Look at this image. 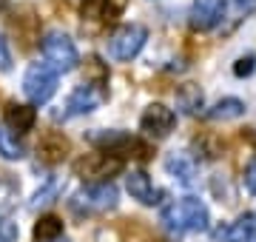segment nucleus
<instances>
[{
    "mask_svg": "<svg viewBox=\"0 0 256 242\" xmlns=\"http://www.w3.org/2000/svg\"><path fill=\"white\" fill-rule=\"evenodd\" d=\"M57 72L43 60V63H32L23 74V94H26L32 106H43L54 97L57 92Z\"/></svg>",
    "mask_w": 256,
    "mask_h": 242,
    "instance_id": "nucleus-4",
    "label": "nucleus"
},
{
    "mask_svg": "<svg viewBox=\"0 0 256 242\" xmlns=\"http://www.w3.org/2000/svg\"><path fill=\"white\" fill-rule=\"evenodd\" d=\"M0 157L9 160V162H18V160L26 157V146L18 137V131H12L6 122L0 126Z\"/></svg>",
    "mask_w": 256,
    "mask_h": 242,
    "instance_id": "nucleus-16",
    "label": "nucleus"
},
{
    "mask_svg": "<svg viewBox=\"0 0 256 242\" xmlns=\"http://www.w3.org/2000/svg\"><path fill=\"white\" fill-rule=\"evenodd\" d=\"M106 97H108V92H106L102 80H100V83H82V86H77V88L68 94V100H66L63 112L57 114V117L68 120V117H82V114H92V112H97L102 102H106Z\"/></svg>",
    "mask_w": 256,
    "mask_h": 242,
    "instance_id": "nucleus-6",
    "label": "nucleus"
},
{
    "mask_svg": "<svg viewBox=\"0 0 256 242\" xmlns=\"http://www.w3.org/2000/svg\"><path fill=\"white\" fill-rule=\"evenodd\" d=\"M3 6H6V0H0V9H3Z\"/></svg>",
    "mask_w": 256,
    "mask_h": 242,
    "instance_id": "nucleus-27",
    "label": "nucleus"
},
{
    "mask_svg": "<svg viewBox=\"0 0 256 242\" xmlns=\"http://www.w3.org/2000/svg\"><path fill=\"white\" fill-rule=\"evenodd\" d=\"M60 188H63V186H60V180H57V177H48L46 182H43V186L34 191V196H32L28 208H32V211H37V208H46V205H52L57 196H60Z\"/></svg>",
    "mask_w": 256,
    "mask_h": 242,
    "instance_id": "nucleus-20",
    "label": "nucleus"
},
{
    "mask_svg": "<svg viewBox=\"0 0 256 242\" xmlns=\"http://www.w3.org/2000/svg\"><path fill=\"white\" fill-rule=\"evenodd\" d=\"M34 120H37V112L32 106H23V102H9L6 106V126L12 131H18V134L32 131L34 128Z\"/></svg>",
    "mask_w": 256,
    "mask_h": 242,
    "instance_id": "nucleus-15",
    "label": "nucleus"
},
{
    "mask_svg": "<svg viewBox=\"0 0 256 242\" xmlns=\"http://www.w3.org/2000/svg\"><path fill=\"white\" fill-rule=\"evenodd\" d=\"M74 171L88 182H108L114 174L122 171V157L111 154V151H97V154H86L74 162Z\"/></svg>",
    "mask_w": 256,
    "mask_h": 242,
    "instance_id": "nucleus-7",
    "label": "nucleus"
},
{
    "mask_svg": "<svg viewBox=\"0 0 256 242\" xmlns=\"http://www.w3.org/2000/svg\"><path fill=\"white\" fill-rule=\"evenodd\" d=\"M254 68H256V57L254 54L239 57L236 66H234V74H236V77H250V74H254Z\"/></svg>",
    "mask_w": 256,
    "mask_h": 242,
    "instance_id": "nucleus-24",
    "label": "nucleus"
},
{
    "mask_svg": "<svg viewBox=\"0 0 256 242\" xmlns=\"http://www.w3.org/2000/svg\"><path fill=\"white\" fill-rule=\"evenodd\" d=\"M117 186L108 180V182H92L80 188L68 205L74 214H106L111 208H117Z\"/></svg>",
    "mask_w": 256,
    "mask_h": 242,
    "instance_id": "nucleus-3",
    "label": "nucleus"
},
{
    "mask_svg": "<svg viewBox=\"0 0 256 242\" xmlns=\"http://www.w3.org/2000/svg\"><path fill=\"white\" fill-rule=\"evenodd\" d=\"M225 18V0H194L191 6V26L196 32H210Z\"/></svg>",
    "mask_w": 256,
    "mask_h": 242,
    "instance_id": "nucleus-9",
    "label": "nucleus"
},
{
    "mask_svg": "<svg viewBox=\"0 0 256 242\" xmlns=\"http://www.w3.org/2000/svg\"><path fill=\"white\" fill-rule=\"evenodd\" d=\"M126 9V0H82V18L94 23H111L120 18V12Z\"/></svg>",
    "mask_w": 256,
    "mask_h": 242,
    "instance_id": "nucleus-11",
    "label": "nucleus"
},
{
    "mask_svg": "<svg viewBox=\"0 0 256 242\" xmlns=\"http://www.w3.org/2000/svg\"><path fill=\"white\" fill-rule=\"evenodd\" d=\"M254 236H256V222H254V216H248V214L216 231L220 242H250Z\"/></svg>",
    "mask_w": 256,
    "mask_h": 242,
    "instance_id": "nucleus-13",
    "label": "nucleus"
},
{
    "mask_svg": "<svg viewBox=\"0 0 256 242\" xmlns=\"http://www.w3.org/2000/svg\"><path fill=\"white\" fill-rule=\"evenodd\" d=\"M20 228L9 214H0V242H18Z\"/></svg>",
    "mask_w": 256,
    "mask_h": 242,
    "instance_id": "nucleus-23",
    "label": "nucleus"
},
{
    "mask_svg": "<svg viewBox=\"0 0 256 242\" xmlns=\"http://www.w3.org/2000/svg\"><path fill=\"white\" fill-rule=\"evenodd\" d=\"M52 242H66V240H60V236H57V240H52Z\"/></svg>",
    "mask_w": 256,
    "mask_h": 242,
    "instance_id": "nucleus-28",
    "label": "nucleus"
},
{
    "mask_svg": "<svg viewBox=\"0 0 256 242\" xmlns=\"http://www.w3.org/2000/svg\"><path fill=\"white\" fill-rule=\"evenodd\" d=\"M146 40H148V28L142 23H126L108 38V54L120 63H128L142 52Z\"/></svg>",
    "mask_w": 256,
    "mask_h": 242,
    "instance_id": "nucleus-5",
    "label": "nucleus"
},
{
    "mask_svg": "<svg viewBox=\"0 0 256 242\" xmlns=\"http://www.w3.org/2000/svg\"><path fill=\"white\" fill-rule=\"evenodd\" d=\"M57 236H63V220H60V216L46 214L34 222V240L37 242H52V240H57Z\"/></svg>",
    "mask_w": 256,
    "mask_h": 242,
    "instance_id": "nucleus-19",
    "label": "nucleus"
},
{
    "mask_svg": "<svg viewBox=\"0 0 256 242\" xmlns=\"http://www.w3.org/2000/svg\"><path fill=\"white\" fill-rule=\"evenodd\" d=\"M162 225L171 234H194V231H208L210 214L208 205L196 200V196H182L171 202L162 211Z\"/></svg>",
    "mask_w": 256,
    "mask_h": 242,
    "instance_id": "nucleus-1",
    "label": "nucleus"
},
{
    "mask_svg": "<svg viewBox=\"0 0 256 242\" xmlns=\"http://www.w3.org/2000/svg\"><path fill=\"white\" fill-rule=\"evenodd\" d=\"M245 188H248V194H256V154L248 160V166H245Z\"/></svg>",
    "mask_w": 256,
    "mask_h": 242,
    "instance_id": "nucleus-25",
    "label": "nucleus"
},
{
    "mask_svg": "<svg viewBox=\"0 0 256 242\" xmlns=\"http://www.w3.org/2000/svg\"><path fill=\"white\" fill-rule=\"evenodd\" d=\"M20 186L12 177H0V214H9V208L18 202Z\"/></svg>",
    "mask_w": 256,
    "mask_h": 242,
    "instance_id": "nucleus-22",
    "label": "nucleus"
},
{
    "mask_svg": "<svg viewBox=\"0 0 256 242\" xmlns=\"http://www.w3.org/2000/svg\"><path fill=\"white\" fill-rule=\"evenodd\" d=\"M174 126H176V114L168 106H162V102H151L142 112V117H140V128L146 131L148 137H154V140L168 137L174 131Z\"/></svg>",
    "mask_w": 256,
    "mask_h": 242,
    "instance_id": "nucleus-8",
    "label": "nucleus"
},
{
    "mask_svg": "<svg viewBox=\"0 0 256 242\" xmlns=\"http://www.w3.org/2000/svg\"><path fill=\"white\" fill-rule=\"evenodd\" d=\"M12 68V48H9V40L0 34V72H9Z\"/></svg>",
    "mask_w": 256,
    "mask_h": 242,
    "instance_id": "nucleus-26",
    "label": "nucleus"
},
{
    "mask_svg": "<svg viewBox=\"0 0 256 242\" xmlns=\"http://www.w3.org/2000/svg\"><path fill=\"white\" fill-rule=\"evenodd\" d=\"M254 12H256V0H225V18H228V26L222 28V32H230L236 23H242V20H245L248 14H254ZM225 18H222V23H225Z\"/></svg>",
    "mask_w": 256,
    "mask_h": 242,
    "instance_id": "nucleus-18",
    "label": "nucleus"
},
{
    "mask_svg": "<svg viewBox=\"0 0 256 242\" xmlns=\"http://www.w3.org/2000/svg\"><path fill=\"white\" fill-rule=\"evenodd\" d=\"M245 102L239 100V97H222L214 108L208 112L210 120H216V122H228V120H239L242 114H245Z\"/></svg>",
    "mask_w": 256,
    "mask_h": 242,
    "instance_id": "nucleus-17",
    "label": "nucleus"
},
{
    "mask_svg": "<svg viewBox=\"0 0 256 242\" xmlns=\"http://www.w3.org/2000/svg\"><path fill=\"white\" fill-rule=\"evenodd\" d=\"M40 157L48 160V162H57V160L66 157V151H68V142L60 137V134H48V137H43V142H40Z\"/></svg>",
    "mask_w": 256,
    "mask_h": 242,
    "instance_id": "nucleus-21",
    "label": "nucleus"
},
{
    "mask_svg": "<svg viewBox=\"0 0 256 242\" xmlns=\"http://www.w3.org/2000/svg\"><path fill=\"white\" fill-rule=\"evenodd\" d=\"M250 242H256V236H254V240H250Z\"/></svg>",
    "mask_w": 256,
    "mask_h": 242,
    "instance_id": "nucleus-29",
    "label": "nucleus"
},
{
    "mask_svg": "<svg viewBox=\"0 0 256 242\" xmlns=\"http://www.w3.org/2000/svg\"><path fill=\"white\" fill-rule=\"evenodd\" d=\"M165 171L180 182V186H196V174H200V162L188 151H171L165 157Z\"/></svg>",
    "mask_w": 256,
    "mask_h": 242,
    "instance_id": "nucleus-10",
    "label": "nucleus"
},
{
    "mask_svg": "<svg viewBox=\"0 0 256 242\" xmlns=\"http://www.w3.org/2000/svg\"><path fill=\"white\" fill-rule=\"evenodd\" d=\"M176 108L182 114H188V117L202 114V108H205V94L200 92V86H194V83L180 86L176 88Z\"/></svg>",
    "mask_w": 256,
    "mask_h": 242,
    "instance_id": "nucleus-14",
    "label": "nucleus"
},
{
    "mask_svg": "<svg viewBox=\"0 0 256 242\" xmlns=\"http://www.w3.org/2000/svg\"><path fill=\"white\" fill-rule=\"evenodd\" d=\"M40 54L57 74H68V72H74L80 66V54H77L74 40L66 32H60V28H52V32H46L40 38Z\"/></svg>",
    "mask_w": 256,
    "mask_h": 242,
    "instance_id": "nucleus-2",
    "label": "nucleus"
},
{
    "mask_svg": "<svg viewBox=\"0 0 256 242\" xmlns=\"http://www.w3.org/2000/svg\"><path fill=\"white\" fill-rule=\"evenodd\" d=\"M126 188H128V194L134 196V200H140L142 205H156L160 196H162V191L154 188V182H151V177H148L146 171H131L126 177Z\"/></svg>",
    "mask_w": 256,
    "mask_h": 242,
    "instance_id": "nucleus-12",
    "label": "nucleus"
}]
</instances>
